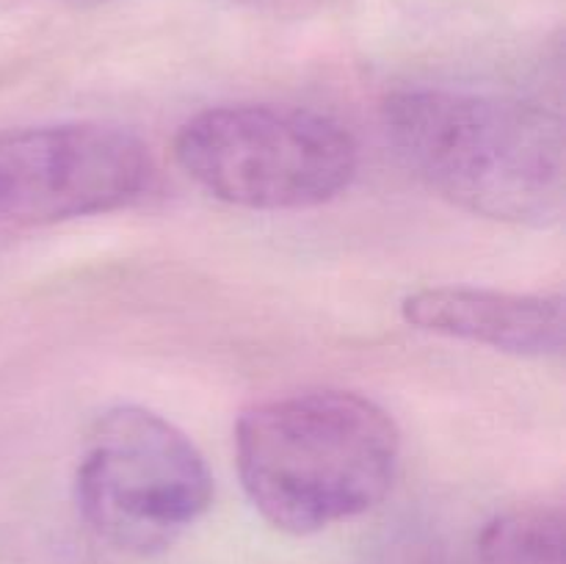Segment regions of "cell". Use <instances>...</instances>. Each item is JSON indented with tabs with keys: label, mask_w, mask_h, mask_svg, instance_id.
Wrapping results in <instances>:
<instances>
[{
	"label": "cell",
	"mask_w": 566,
	"mask_h": 564,
	"mask_svg": "<svg viewBox=\"0 0 566 564\" xmlns=\"http://www.w3.org/2000/svg\"><path fill=\"white\" fill-rule=\"evenodd\" d=\"M401 462V431L374 398L302 390L243 409L235 464L260 518L315 534L379 506Z\"/></svg>",
	"instance_id": "7a4b0ae2"
},
{
	"label": "cell",
	"mask_w": 566,
	"mask_h": 564,
	"mask_svg": "<svg viewBox=\"0 0 566 564\" xmlns=\"http://www.w3.org/2000/svg\"><path fill=\"white\" fill-rule=\"evenodd\" d=\"M401 315L420 332L490 346L514 357L547 359L564 352L562 293L434 285L409 293L401 302Z\"/></svg>",
	"instance_id": "8992f818"
},
{
	"label": "cell",
	"mask_w": 566,
	"mask_h": 564,
	"mask_svg": "<svg viewBox=\"0 0 566 564\" xmlns=\"http://www.w3.org/2000/svg\"><path fill=\"white\" fill-rule=\"evenodd\" d=\"M381 125L403 166L468 213L523 227L562 221L566 205L564 122L512 94L401 88Z\"/></svg>",
	"instance_id": "6da1fadb"
},
{
	"label": "cell",
	"mask_w": 566,
	"mask_h": 564,
	"mask_svg": "<svg viewBox=\"0 0 566 564\" xmlns=\"http://www.w3.org/2000/svg\"><path fill=\"white\" fill-rule=\"evenodd\" d=\"M83 523L122 553L175 545L213 503V476L191 437L164 415L122 404L99 415L75 464Z\"/></svg>",
	"instance_id": "277c9868"
},
{
	"label": "cell",
	"mask_w": 566,
	"mask_h": 564,
	"mask_svg": "<svg viewBox=\"0 0 566 564\" xmlns=\"http://www.w3.org/2000/svg\"><path fill=\"white\" fill-rule=\"evenodd\" d=\"M75 6H97V3H111V0H70Z\"/></svg>",
	"instance_id": "ba28073f"
},
{
	"label": "cell",
	"mask_w": 566,
	"mask_h": 564,
	"mask_svg": "<svg viewBox=\"0 0 566 564\" xmlns=\"http://www.w3.org/2000/svg\"><path fill=\"white\" fill-rule=\"evenodd\" d=\"M153 160L136 133L55 122L0 136V216L64 221L108 213L144 194Z\"/></svg>",
	"instance_id": "5b68a950"
},
{
	"label": "cell",
	"mask_w": 566,
	"mask_h": 564,
	"mask_svg": "<svg viewBox=\"0 0 566 564\" xmlns=\"http://www.w3.org/2000/svg\"><path fill=\"white\" fill-rule=\"evenodd\" d=\"M188 180L227 205L304 210L352 186L359 149L343 122L287 103H224L193 114L175 136Z\"/></svg>",
	"instance_id": "3957f363"
},
{
	"label": "cell",
	"mask_w": 566,
	"mask_h": 564,
	"mask_svg": "<svg viewBox=\"0 0 566 564\" xmlns=\"http://www.w3.org/2000/svg\"><path fill=\"white\" fill-rule=\"evenodd\" d=\"M479 564H564V509L528 503L495 514L479 534Z\"/></svg>",
	"instance_id": "52a82bcc"
}]
</instances>
